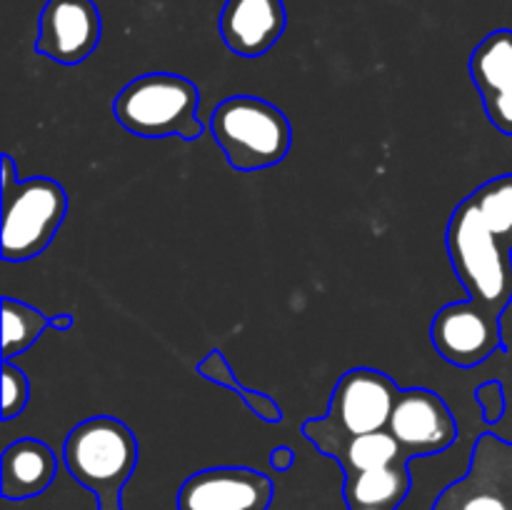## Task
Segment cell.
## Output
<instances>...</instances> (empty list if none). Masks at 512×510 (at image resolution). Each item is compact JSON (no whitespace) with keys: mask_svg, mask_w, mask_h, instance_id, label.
<instances>
[{"mask_svg":"<svg viewBox=\"0 0 512 510\" xmlns=\"http://www.w3.org/2000/svg\"><path fill=\"white\" fill-rule=\"evenodd\" d=\"M445 245L455 278L468 293L465 300L480 313L503 320L512 303V245L490 230L470 198L450 215Z\"/></svg>","mask_w":512,"mask_h":510,"instance_id":"obj_1","label":"cell"},{"mask_svg":"<svg viewBox=\"0 0 512 510\" xmlns=\"http://www.w3.org/2000/svg\"><path fill=\"white\" fill-rule=\"evenodd\" d=\"M63 463L95 495L98 510H123V490L138 468V440L123 420L95 415L70 430Z\"/></svg>","mask_w":512,"mask_h":510,"instance_id":"obj_2","label":"cell"},{"mask_svg":"<svg viewBox=\"0 0 512 510\" xmlns=\"http://www.w3.org/2000/svg\"><path fill=\"white\" fill-rule=\"evenodd\" d=\"M198 85L178 73H145L113 100V115L138 138H180L193 143L208 130L200 120Z\"/></svg>","mask_w":512,"mask_h":510,"instance_id":"obj_3","label":"cell"},{"mask_svg":"<svg viewBox=\"0 0 512 510\" xmlns=\"http://www.w3.org/2000/svg\"><path fill=\"white\" fill-rule=\"evenodd\" d=\"M3 188V248L5 263L33 260L53 243L68 215V193L53 178H20L13 158H0Z\"/></svg>","mask_w":512,"mask_h":510,"instance_id":"obj_4","label":"cell"},{"mask_svg":"<svg viewBox=\"0 0 512 510\" xmlns=\"http://www.w3.org/2000/svg\"><path fill=\"white\" fill-rule=\"evenodd\" d=\"M400 388L375 368H353L340 375L330 395L328 413L303 423V435L323 455L333 458L348 440L388 430Z\"/></svg>","mask_w":512,"mask_h":510,"instance_id":"obj_5","label":"cell"},{"mask_svg":"<svg viewBox=\"0 0 512 510\" xmlns=\"http://www.w3.org/2000/svg\"><path fill=\"white\" fill-rule=\"evenodd\" d=\"M208 130L225 160L240 173H255L283 163L293 145L288 115L255 95H230L215 105Z\"/></svg>","mask_w":512,"mask_h":510,"instance_id":"obj_6","label":"cell"},{"mask_svg":"<svg viewBox=\"0 0 512 510\" xmlns=\"http://www.w3.org/2000/svg\"><path fill=\"white\" fill-rule=\"evenodd\" d=\"M430 510H512V443L483 433L473 445L468 473L450 483Z\"/></svg>","mask_w":512,"mask_h":510,"instance_id":"obj_7","label":"cell"},{"mask_svg":"<svg viewBox=\"0 0 512 510\" xmlns=\"http://www.w3.org/2000/svg\"><path fill=\"white\" fill-rule=\"evenodd\" d=\"M388 430L395 435L410 463L445 453L458 440L453 410L428 388L400 390Z\"/></svg>","mask_w":512,"mask_h":510,"instance_id":"obj_8","label":"cell"},{"mask_svg":"<svg viewBox=\"0 0 512 510\" xmlns=\"http://www.w3.org/2000/svg\"><path fill=\"white\" fill-rule=\"evenodd\" d=\"M430 340L435 353L455 368H475L495 353H505L503 320L480 313L468 300L448 303L435 313Z\"/></svg>","mask_w":512,"mask_h":510,"instance_id":"obj_9","label":"cell"},{"mask_svg":"<svg viewBox=\"0 0 512 510\" xmlns=\"http://www.w3.org/2000/svg\"><path fill=\"white\" fill-rule=\"evenodd\" d=\"M103 38V18L93 0H48L38 15L35 53L60 65H80Z\"/></svg>","mask_w":512,"mask_h":510,"instance_id":"obj_10","label":"cell"},{"mask_svg":"<svg viewBox=\"0 0 512 510\" xmlns=\"http://www.w3.org/2000/svg\"><path fill=\"white\" fill-rule=\"evenodd\" d=\"M275 485L253 468H205L190 475L178 490V510H268Z\"/></svg>","mask_w":512,"mask_h":510,"instance_id":"obj_11","label":"cell"},{"mask_svg":"<svg viewBox=\"0 0 512 510\" xmlns=\"http://www.w3.org/2000/svg\"><path fill=\"white\" fill-rule=\"evenodd\" d=\"M470 78L483 100L485 115L503 135L512 138V30L485 35L470 55Z\"/></svg>","mask_w":512,"mask_h":510,"instance_id":"obj_12","label":"cell"},{"mask_svg":"<svg viewBox=\"0 0 512 510\" xmlns=\"http://www.w3.org/2000/svg\"><path fill=\"white\" fill-rule=\"evenodd\" d=\"M288 13L283 0H225L218 30L228 50L240 58H260L285 33Z\"/></svg>","mask_w":512,"mask_h":510,"instance_id":"obj_13","label":"cell"},{"mask_svg":"<svg viewBox=\"0 0 512 510\" xmlns=\"http://www.w3.org/2000/svg\"><path fill=\"white\" fill-rule=\"evenodd\" d=\"M58 473V455L38 438H20L0 455V495L28 500L43 495Z\"/></svg>","mask_w":512,"mask_h":510,"instance_id":"obj_14","label":"cell"},{"mask_svg":"<svg viewBox=\"0 0 512 510\" xmlns=\"http://www.w3.org/2000/svg\"><path fill=\"white\" fill-rule=\"evenodd\" d=\"M413 490L410 463H395L388 468L365 470L345 475L343 495L348 508H388L400 510Z\"/></svg>","mask_w":512,"mask_h":510,"instance_id":"obj_15","label":"cell"},{"mask_svg":"<svg viewBox=\"0 0 512 510\" xmlns=\"http://www.w3.org/2000/svg\"><path fill=\"white\" fill-rule=\"evenodd\" d=\"M333 460L343 468V475L388 468V465L403 463V460L410 463L390 430H378V433L358 435V438L348 440V443L333 455Z\"/></svg>","mask_w":512,"mask_h":510,"instance_id":"obj_16","label":"cell"},{"mask_svg":"<svg viewBox=\"0 0 512 510\" xmlns=\"http://www.w3.org/2000/svg\"><path fill=\"white\" fill-rule=\"evenodd\" d=\"M195 370H198L205 380H210V383L220 385V388L238 395L245 403V408H248L255 418L265 420V423H280V420H283V408H280L270 395L260 393V390H250L240 383L238 375L230 368L228 358L223 355V350H210V353L195 365Z\"/></svg>","mask_w":512,"mask_h":510,"instance_id":"obj_17","label":"cell"},{"mask_svg":"<svg viewBox=\"0 0 512 510\" xmlns=\"http://www.w3.org/2000/svg\"><path fill=\"white\" fill-rule=\"evenodd\" d=\"M50 330V315L15 298H3V360L25 353Z\"/></svg>","mask_w":512,"mask_h":510,"instance_id":"obj_18","label":"cell"},{"mask_svg":"<svg viewBox=\"0 0 512 510\" xmlns=\"http://www.w3.org/2000/svg\"><path fill=\"white\" fill-rule=\"evenodd\" d=\"M493 233L512 245V173L498 175L468 195Z\"/></svg>","mask_w":512,"mask_h":510,"instance_id":"obj_19","label":"cell"},{"mask_svg":"<svg viewBox=\"0 0 512 510\" xmlns=\"http://www.w3.org/2000/svg\"><path fill=\"white\" fill-rule=\"evenodd\" d=\"M30 400V383L23 368L3 360V420H15Z\"/></svg>","mask_w":512,"mask_h":510,"instance_id":"obj_20","label":"cell"},{"mask_svg":"<svg viewBox=\"0 0 512 510\" xmlns=\"http://www.w3.org/2000/svg\"><path fill=\"white\" fill-rule=\"evenodd\" d=\"M475 400L483 408L485 423L495 425L505 418V408H508V398H505V385L500 380H485L483 385L475 388Z\"/></svg>","mask_w":512,"mask_h":510,"instance_id":"obj_21","label":"cell"},{"mask_svg":"<svg viewBox=\"0 0 512 510\" xmlns=\"http://www.w3.org/2000/svg\"><path fill=\"white\" fill-rule=\"evenodd\" d=\"M293 463L295 453L288 445H278V448L270 450V465H273V470H278V473H288V470L293 468Z\"/></svg>","mask_w":512,"mask_h":510,"instance_id":"obj_22","label":"cell"},{"mask_svg":"<svg viewBox=\"0 0 512 510\" xmlns=\"http://www.w3.org/2000/svg\"><path fill=\"white\" fill-rule=\"evenodd\" d=\"M50 328L58 330V333H68L73 328V315L70 313H60L55 318H50Z\"/></svg>","mask_w":512,"mask_h":510,"instance_id":"obj_23","label":"cell"},{"mask_svg":"<svg viewBox=\"0 0 512 510\" xmlns=\"http://www.w3.org/2000/svg\"><path fill=\"white\" fill-rule=\"evenodd\" d=\"M350 510H388V508H350Z\"/></svg>","mask_w":512,"mask_h":510,"instance_id":"obj_24","label":"cell"}]
</instances>
